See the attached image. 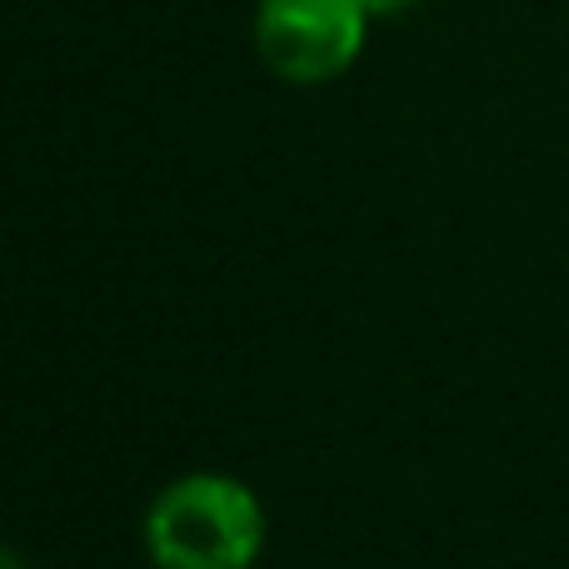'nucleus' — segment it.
Returning <instances> with one entry per match:
<instances>
[{
    "label": "nucleus",
    "mask_w": 569,
    "mask_h": 569,
    "mask_svg": "<svg viewBox=\"0 0 569 569\" xmlns=\"http://www.w3.org/2000/svg\"><path fill=\"white\" fill-rule=\"evenodd\" d=\"M370 20L365 0H256L250 40L284 86H330L365 56Z\"/></svg>",
    "instance_id": "nucleus-2"
},
{
    "label": "nucleus",
    "mask_w": 569,
    "mask_h": 569,
    "mask_svg": "<svg viewBox=\"0 0 569 569\" xmlns=\"http://www.w3.org/2000/svg\"><path fill=\"white\" fill-rule=\"evenodd\" d=\"M365 6H370L375 20H390V16H405V10L425 6V0H365Z\"/></svg>",
    "instance_id": "nucleus-3"
},
{
    "label": "nucleus",
    "mask_w": 569,
    "mask_h": 569,
    "mask_svg": "<svg viewBox=\"0 0 569 569\" xmlns=\"http://www.w3.org/2000/svg\"><path fill=\"white\" fill-rule=\"evenodd\" d=\"M266 540V500L226 470L176 475L146 510V555L156 569H256Z\"/></svg>",
    "instance_id": "nucleus-1"
},
{
    "label": "nucleus",
    "mask_w": 569,
    "mask_h": 569,
    "mask_svg": "<svg viewBox=\"0 0 569 569\" xmlns=\"http://www.w3.org/2000/svg\"><path fill=\"white\" fill-rule=\"evenodd\" d=\"M0 569H30V565H26V555H20V550L0 545Z\"/></svg>",
    "instance_id": "nucleus-4"
}]
</instances>
